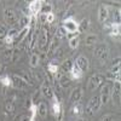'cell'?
Returning a JSON list of instances; mask_svg holds the SVG:
<instances>
[{
  "instance_id": "24",
  "label": "cell",
  "mask_w": 121,
  "mask_h": 121,
  "mask_svg": "<svg viewBox=\"0 0 121 121\" xmlns=\"http://www.w3.org/2000/svg\"><path fill=\"white\" fill-rule=\"evenodd\" d=\"M38 114L41 117H46V115H47V105H46V103L41 102V103L38 104Z\"/></svg>"
},
{
  "instance_id": "36",
  "label": "cell",
  "mask_w": 121,
  "mask_h": 121,
  "mask_svg": "<svg viewBox=\"0 0 121 121\" xmlns=\"http://www.w3.org/2000/svg\"><path fill=\"white\" fill-rule=\"evenodd\" d=\"M6 35H7V36H11V38H13V39H16L17 35H18V30L15 29V28H12V29H10V30H9Z\"/></svg>"
},
{
  "instance_id": "42",
  "label": "cell",
  "mask_w": 121,
  "mask_h": 121,
  "mask_svg": "<svg viewBox=\"0 0 121 121\" xmlns=\"http://www.w3.org/2000/svg\"><path fill=\"white\" fill-rule=\"evenodd\" d=\"M21 121H30V117L27 116V115H23V116L21 117Z\"/></svg>"
},
{
  "instance_id": "37",
  "label": "cell",
  "mask_w": 121,
  "mask_h": 121,
  "mask_svg": "<svg viewBox=\"0 0 121 121\" xmlns=\"http://www.w3.org/2000/svg\"><path fill=\"white\" fill-rule=\"evenodd\" d=\"M6 34H7V30H6L5 26L0 24V40H1V39H4V38L6 36Z\"/></svg>"
},
{
  "instance_id": "10",
  "label": "cell",
  "mask_w": 121,
  "mask_h": 121,
  "mask_svg": "<svg viewBox=\"0 0 121 121\" xmlns=\"http://www.w3.org/2000/svg\"><path fill=\"white\" fill-rule=\"evenodd\" d=\"M52 99H53V103H52V112H53V114L58 117V121H60V120H62V117H63L62 105H60V103H59V100H58V98H57L56 95L53 96Z\"/></svg>"
},
{
  "instance_id": "30",
  "label": "cell",
  "mask_w": 121,
  "mask_h": 121,
  "mask_svg": "<svg viewBox=\"0 0 121 121\" xmlns=\"http://www.w3.org/2000/svg\"><path fill=\"white\" fill-rule=\"evenodd\" d=\"M79 43H80V39H79V35H76V36H74L69 40V47L72 50H75V48H78Z\"/></svg>"
},
{
  "instance_id": "2",
  "label": "cell",
  "mask_w": 121,
  "mask_h": 121,
  "mask_svg": "<svg viewBox=\"0 0 121 121\" xmlns=\"http://www.w3.org/2000/svg\"><path fill=\"white\" fill-rule=\"evenodd\" d=\"M103 82H104V76L100 74H95L90 78L88 82H87V88H88V91H95Z\"/></svg>"
},
{
  "instance_id": "39",
  "label": "cell",
  "mask_w": 121,
  "mask_h": 121,
  "mask_svg": "<svg viewBox=\"0 0 121 121\" xmlns=\"http://www.w3.org/2000/svg\"><path fill=\"white\" fill-rule=\"evenodd\" d=\"M114 19L116 21V24H120V9H117V11L114 12Z\"/></svg>"
},
{
  "instance_id": "3",
  "label": "cell",
  "mask_w": 121,
  "mask_h": 121,
  "mask_svg": "<svg viewBox=\"0 0 121 121\" xmlns=\"http://www.w3.org/2000/svg\"><path fill=\"white\" fill-rule=\"evenodd\" d=\"M63 28L65 29L67 33H79L78 29H79V23L75 22V19L73 17H68L64 19L63 22Z\"/></svg>"
},
{
  "instance_id": "32",
  "label": "cell",
  "mask_w": 121,
  "mask_h": 121,
  "mask_svg": "<svg viewBox=\"0 0 121 121\" xmlns=\"http://www.w3.org/2000/svg\"><path fill=\"white\" fill-rule=\"evenodd\" d=\"M107 79L114 82H120V73H109L107 75Z\"/></svg>"
},
{
  "instance_id": "38",
  "label": "cell",
  "mask_w": 121,
  "mask_h": 121,
  "mask_svg": "<svg viewBox=\"0 0 121 121\" xmlns=\"http://www.w3.org/2000/svg\"><path fill=\"white\" fill-rule=\"evenodd\" d=\"M109 73H120V64H115L110 68Z\"/></svg>"
},
{
  "instance_id": "15",
  "label": "cell",
  "mask_w": 121,
  "mask_h": 121,
  "mask_svg": "<svg viewBox=\"0 0 121 121\" xmlns=\"http://www.w3.org/2000/svg\"><path fill=\"white\" fill-rule=\"evenodd\" d=\"M82 98V90L80 88V87H76L72 91V93H70V102H73V103H76V102H80Z\"/></svg>"
},
{
  "instance_id": "22",
  "label": "cell",
  "mask_w": 121,
  "mask_h": 121,
  "mask_svg": "<svg viewBox=\"0 0 121 121\" xmlns=\"http://www.w3.org/2000/svg\"><path fill=\"white\" fill-rule=\"evenodd\" d=\"M15 110H16V104H15V96H13L11 99H9L6 102V112L7 114H13Z\"/></svg>"
},
{
  "instance_id": "26",
  "label": "cell",
  "mask_w": 121,
  "mask_h": 121,
  "mask_svg": "<svg viewBox=\"0 0 121 121\" xmlns=\"http://www.w3.org/2000/svg\"><path fill=\"white\" fill-rule=\"evenodd\" d=\"M88 24H90V21H88L87 18H84L82 21L79 23V29H78V32H79V33L86 32V30L88 29Z\"/></svg>"
},
{
  "instance_id": "27",
  "label": "cell",
  "mask_w": 121,
  "mask_h": 121,
  "mask_svg": "<svg viewBox=\"0 0 121 121\" xmlns=\"http://www.w3.org/2000/svg\"><path fill=\"white\" fill-rule=\"evenodd\" d=\"M58 45H59V39L55 35V36L52 38V40H51V43H50L48 50H50L51 52H53L55 50H57V48H58Z\"/></svg>"
},
{
  "instance_id": "4",
  "label": "cell",
  "mask_w": 121,
  "mask_h": 121,
  "mask_svg": "<svg viewBox=\"0 0 121 121\" xmlns=\"http://www.w3.org/2000/svg\"><path fill=\"white\" fill-rule=\"evenodd\" d=\"M108 55H109V50H108L107 45H104V44L97 46V48L95 50V57L98 58L102 63L108 58Z\"/></svg>"
},
{
  "instance_id": "5",
  "label": "cell",
  "mask_w": 121,
  "mask_h": 121,
  "mask_svg": "<svg viewBox=\"0 0 121 121\" xmlns=\"http://www.w3.org/2000/svg\"><path fill=\"white\" fill-rule=\"evenodd\" d=\"M41 6H43V1L40 0H33L30 1L28 5V13L29 16H36L41 12Z\"/></svg>"
},
{
  "instance_id": "31",
  "label": "cell",
  "mask_w": 121,
  "mask_h": 121,
  "mask_svg": "<svg viewBox=\"0 0 121 121\" xmlns=\"http://www.w3.org/2000/svg\"><path fill=\"white\" fill-rule=\"evenodd\" d=\"M97 43V35L96 34H88L86 38V45L88 46H92Z\"/></svg>"
},
{
  "instance_id": "29",
  "label": "cell",
  "mask_w": 121,
  "mask_h": 121,
  "mask_svg": "<svg viewBox=\"0 0 121 121\" xmlns=\"http://www.w3.org/2000/svg\"><path fill=\"white\" fill-rule=\"evenodd\" d=\"M50 12H52V5L50 3H45L43 1V6H41V12L40 13H44V15H47Z\"/></svg>"
},
{
  "instance_id": "18",
  "label": "cell",
  "mask_w": 121,
  "mask_h": 121,
  "mask_svg": "<svg viewBox=\"0 0 121 121\" xmlns=\"http://www.w3.org/2000/svg\"><path fill=\"white\" fill-rule=\"evenodd\" d=\"M82 112H84V108H82V104L80 102H76V103L73 104V107H72V114L74 116H80L82 114Z\"/></svg>"
},
{
  "instance_id": "17",
  "label": "cell",
  "mask_w": 121,
  "mask_h": 121,
  "mask_svg": "<svg viewBox=\"0 0 121 121\" xmlns=\"http://www.w3.org/2000/svg\"><path fill=\"white\" fill-rule=\"evenodd\" d=\"M0 84H1V85H4L5 87H12V86H13L11 76H10V75H7V74L0 75Z\"/></svg>"
},
{
  "instance_id": "6",
  "label": "cell",
  "mask_w": 121,
  "mask_h": 121,
  "mask_svg": "<svg viewBox=\"0 0 121 121\" xmlns=\"http://www.w3.org/2000/svg\"><path fill=\"white\" fill-rule=\"evenodd\" d=\"M40 92H41V95L44 97H46L47 99H52L53 96H55V91H53L52 86L50 85L46 80H44L41 86H40Z\"/></svg>"
},
{
  "instance_id": "7",
  "label": "cell",
  "mask_w": 121,
  "mask_h": 121,
  "mask_svg": "<svg viewBox=\"0 0 121 121\" xmlns=\"http://www.w3.org/2000/svg\"><path fill=\"white\" fill-rule=\"evenodd\" d=\"M48 32H50V29L47 27V24H44L41 27V29H40V48L41 50H45L47 43H48Z\"/></svg>"
},
{
  "instance_id": "21",
  "label": "cell",
  "mask_w": 121,
  "mask_h": 121,
  "mask_svg": "<svg viewBox=\"0 0 121 121\" xmlns=\"http://www.w3.org/2000/svg\"><path fill=\"white\" fill-rule=\"evenodd\" d=\"M73 65H74L73 60H72V59H67V60H64V62L62 63V67H60V70L63 72V74H65V73H68V72H70V70H72Z\"/></svg>"
},
{
  "instance_id": "40",
  "label": "cell",
  "mask_w": 121,
  "mask_h": 121,
  "mask_svg": "<svg viewBox=\"0 0 121 121\" xmlns=\"http://www.w3.org/2000/svg\"><path fill=\"white\" fill-rule=\"evenodd\" d=\"M4 39H5V44H6V45H9V46H10V45H12V44H13V40H15L13 38L7 36V35H6Z\"/></svg>"
},
{
  "instance_id": "14",
  "label": "cell",
  "mask_w": 121,
  "mask_h": 121,
  "mask_svg": "<svg viewBox=\"0 0 121 121\" xmlns=\"http://www.w3.org/2000/svg\"><path fill=\"white\" fill-rule=\"evenodd\" d=\"M75 64L80 68V70L84 73L85 70L88 69V59L85 57V56H79L75 60Z\"/></svg>"
},
{
  "instance_id": "44",
  "label": "cell",
  "mask_w": 121,
  "mask_h": 121,
  "mask_svg": "<svg viewBox=\"0 0 121 121\" xmlns=\"http://www.w3.org/2000/svg\"><path fill=\"white\" fill-rule=\"evenodd\" d=\"M0 45H1V40H0Z\"/></svg>"
},
{
  "instance_id": "35",
  "label": "cell",
  "mask_w": 121,
  "mask_h": 121,
  "mask_svg": "<svg viewBox=\"0 0 121 121\" xmlns=\"http://www.w3.org/2000/svg\"><path fill=\"white\" fill-rule=\"evenodd\" d=\"M55 15L52 13V12H50V13H47L46 15V24H52L53 22H55Z\"/></svg>"
},
{
  "instance_id": "12",
  "label": "cell",
  "mask_w": 121,
  "mask_h": 121,
  "mask_svg": "<svg viewBox=\"0 0 121 121\" xmlns=\"http://www.w3.org/2000/svg\"><path fill=\"white\" fill-rule=\"evenodd\" d=\"M11 79H12V84H13V86L16 87V88H19V90H26L27 87H28V84L24 81V80L19 76V75H17V74H13L12 76H11Z\"/></svg>"
},
{
  "instance_id": "20",
  "label": "cell",
  "mask_w": 121,
  "mask_h": 121,
  "mask_svg": "<svg viewBox=\"0 0 121 121\" xmlns=\"http://www.w3.org/2000/svg\"><path fill=\"white\" fill-rule=\"evenodd\" d=\"M30 30H32V28H30V27H26V28H22L21 29V32H18V35H17V41L18 43H22L23 41V39L29 34V32H30Z\"/></svg>"
},
{
  "instance_id": "34",
  "label": "cell",
  "mask_w": 121,
  "mask_h": 121,
  "mask_svg": "<svg viewBox=\"0 0 121 121\" xmlns=\"http://www.w3.org/2000/svg\"><path fill=\"white\" fill-rule=\"evenodd\" d=\"M12 57H13V50H6V51L4 52V58L6 62H9V60H12Z\"/></svg>"
},
{
  "instance_id": "11",
  "label": "cell",
  "mask_w": 121,
  "mask_h": 121,
  "mask_svg": "<svg viewBox=\"0 0 121 121\" xmlns=\"http://www.w3.org/2000/svg\"><path fill=\"white\" fill-rule=\"evenodd\" d=\"M110 96L113 98V102L115 104H120V98H121V87L120 82H114V87L110 92Z\"/></svg>"
},
{
  "instance_id": "25",
  "label": "cell",
  "mask_w": 121,
  "mask_h": 121,
  "mask_svg": "<svg viewBox=\"0 0 121 121\" xmlns=\"http://www.w3.org/2000/svg\"><path fill=\"white\" fill-rule=\"evenodd\" d=\"M30 21H32V16L23 15V16L21 17V19H19V24H21L22 28H26V27H29Z\"/></svg>"
},
{
  "instance_id": "41",
  "label": "cell",
  "mask_w": 121,
  "mask_h": 121,
  "mask_svg": "<svg viewBox=\"0 0 121 121\" xmlns=\"http://www.w3.org/2000/svg\"><path fill=\"white\" fill-rule=\"evenodd\" d=\"M99 121H114V116H113V115H110V114H108V115L103 116Z\"/></svg>"
},
{
  "instance_id": "8",
  "label": "cell",
  "mask_w": 121,
  "mask_h": 121,
  "mask_svg": "<svg viewBox=\"0 0 121 121\" xmlns=\"http://www.w3.org/2000/svg\"><path fill=\"white\" fill-rule=\"evenodd\" d=\"M110 92H112V86L110 84H105L102 86V90H100V96H99V99H100V104H107L108 100H109V97H110Z\"/></svg>"
},
{
  "instance_id": "43",
  "label": "cell",
  "mask_w": 121,
  "mask_h": 121,
  "mask_svg": "<svg viewBox=\"0 0 121 121\" xmlns=\"http://www.w3.org/2000/svg\"><path fill=\"white\" fill-rule=\"evenodd\" d=\"M0 69H1V62H0Z\"/></svg>"
},
{
  "instance_id": "45",
  "label": "cell",
  "mask_w": 121,
  "mask_h": 121,
  "mask_svg": "<svg viewBox=\"0 0 121 121\" xmlns=\"http://www.w3.org/2000/svg\"><path fill=\"white\" fill-rule=\"evenodd\" d=\"M80 121H85V120H80Z\"/></svg>"
},
{
  "instance_id": "13",
  "label": "cell",
  "mask_w": 121,
  "mask_h": 121,
  "mask_svg": "<svg viewBox=\"0 0 121 121\" xmlns=\"http://www.w3.org/2000/svg\"><path fill=\"white\" fill-rule=\"evenodd\" d=\"M109 18V10L105 5H100L98 9V21L100 23H105Z\"/></svg>"
},
{
  "instance_id": "28",
  "label": "cell",
  "mask_w": 121,
  "mask_h": 121,
  "mask_svg": "<svg viewBox=\"0 0 121 121\" xmlns=\"http://www.w3.org/2000/svg\"><path fill=\"white\" fill-rule=\"evenodd\" d=\"M58 82H59V85H60V87H62V88H67V87H69V85H70V79L64 74L62 78L58 80Z\"/></svg>"
},
{
  "instance_id": "33",
  "label": "cell",
  "mask_w": 121,
  "mask_h": 121,
  "mask_svg": "<svg viewBox=\"0 0 121 121\" xmlns=\"http://www.w3.org/2000/svg\"><path fill=\"white\" fill-rule=\"evenodd\" d=\"M68 33L65 32V29L63 28V26H60V27H58L57 28V32H56V36L58 38V39H62V38H64L65 35H67Z\"/></svg>"
},
{
  "instance_id": "9",
  "label": "cell",
  "mask_w": 121,
  "mask_h": 121,
  "mask_svg": "<svg viewBox=\"0 0 121 121\" xmlns=\"http://www.w3.org/2000/svg\"><path fill=\"white\" fill-rule=\"evenodd\" d=\"M4 18H5V22L7 24H10V26H15L18 22L17 15L15 13L13 10H11V9H5V11H4Z\"/></svg>"
},
{
  "instance_id": "19",
  "label": "cell",
  "mask_w": 121,
  "mask_h": 121,
  "mask_svg": "<svg viewBox=\"0 0 121 121\" xmlns=\"http://www.w3.org/2000/svg\"><path fill=\"white\" fill-rule=\"evenodd\" d=\"M70 75H72V79L78 80V79H81L82 78V72L80 70V68L76 64H74L73 68H72V70H70Z\"/></svg>"
},
{
  "instance_id": "23",
  "label": "cell",
  "mask_w": 121,
  "mask_h": 121,
  "mask_svg": "<svg viewBox=\"0 0 121 121\" xmlns=\"http://www.w3.org/2000/svg\"><path fill=\"white\" fill-rule=\"evenodd\" d=\"M40 62V56L38 53H32L30 55V59H29V64L32 68H36L39 65Z\"/></svg>"
},
{
  "instance_id": "1",
  "label": "cell",
  "mask_w": 121,
  "mask_h": 121,
  "mask_svg": "<svg viewBox=\"0 0 121 121\" xmlns=\"http://www.w3.org/2000/svg\"><path fill=\"white\" fill-rule=\"evenodd\" d=\"M100 99L99 97H92L90 99V102L87 103L86 105V109H85V113L88 114V115H93L96 112H98L99 108H100Z\"/></svg>"
},
{
  "instance_id": "16",
  "label": "cell",
  "mask_w": 121,
  "mask_h": 121,
  "mask_svg": "<svg viewBox=\"0 0 121 121\" xmlns=\"http://www.w3.org/2000/svg\"><path fill=\"white\" fill-rule=\"evenodd\" d=\"M58 70H59V68H58V60H57V59H52L51 62L47 64V72H48L50 74L55 75Z\"/></svg>"
}]
</instances>
